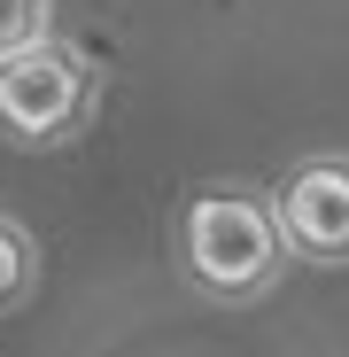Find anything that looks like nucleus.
Returning a JSON list of instances; mask_svg holds the SVG:
<instances>
[{
  "label": "nucleus",
  "mask_w": 349,
  "mask_h": 357,
  "mask_svg": "<svg viewBox=\"0 0 349 357\" xmlns=\"http://www.w3.org/2000/svg\"><path fill=\"white\" fill-rule=\"evenodd\" d=\"M86 109H93V70H86V54L70 47H24L0 63V132L24 140V148H54V140H70L86 125Z\"/></svg>",
  "instance_id": "f03ea898"
},
{
  "label": "nucleus",
  "mask_w": 349,
  "mask_h": 357,
  "mask_svg": "<svg viewBox=\"0 0 349 357\" xmlns=\"http://www.w3.org/2000/svg\"><path fill=\"white\" fill-rule=\"evenodd\" d=\"M187 272L210 295H225V303L272 287V272H279L272 210L256 195H241V187H210L202 202H187Z\"/></svg>",
  "instance_id": "f257e3e1"
},
{
  "label": "nucleus",
  "mask_w": 349,
  "mask_h": 357,
  "mask_svg": "<svg viewBox=\"0 0 349 357\" xmlns=\"http://www.w3.org/2000/svg\"><path fill=\"white\" fill-rule=\"evenodd\" d=\"M31 241H24V225H8L0 218V311H16L24 295H31Z\"/></svg>",
  "instance_id": "20e7f679"
},
{
  "label": "nucleus",
  "mask_w": 349,
  "mask_h": 357,
  "mask_svg": "<svg viewBox=\"0 0 349 357\" xmlns=\"http://www.w3.org/2000/svg\"><path fill=\"white\" fill-rule=\"evenodd\" d=\"M279 249L311 264H349V155H318L279 187Z\"/></svg>",
  "instance_id": "7ed1b4c3"
},
{
  "label": "nucleus",
  "mask_w": 349,
  "mask_h": 357,
  "mask_svg": "<svg viewBox=\"0 0 349 357\" xmlns=\"http://www.w3.org/2000/svg\"><path fill=\"white\" fill-rule=\"evenodd\" d=\"M47 16H54V0H0V63L24 47L47 39Z\"/></svg>",
  "instance_id": "39448f33"
}]
</instances>
